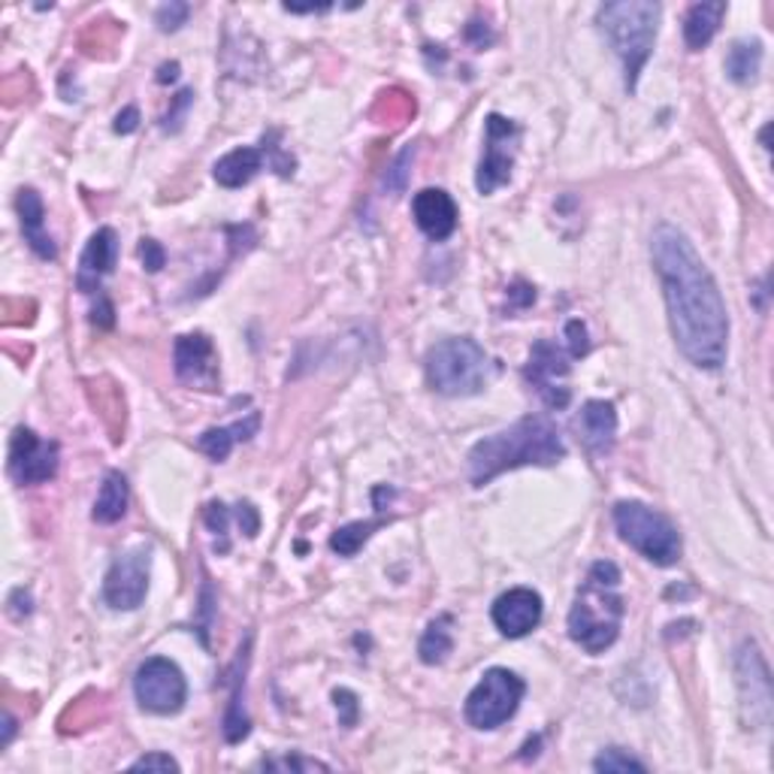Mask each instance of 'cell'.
<instances>
[{
    "mask_svg": "<svg viewBox=\"0 0 774 774\" xmlns=\"http://www.w3.org/2000/svg\"><path fill=\"white\" fill-rule=\"evenodd\" d=\"M237 521L246 536H258V530H261V514H258V509H254L251 502H239Z\"/></svg>",
    "mask_w": 774,
    "mask_h": 774,
    "instance_id": "d590c367",
    "label": "cell"
},
{
    "mask_svg": "<svg viewBox=\"0 0 774 774\" xmlns=\"http://www.w3.org/2000/svg\"><path fill=\"white\" fill-rule=\"evenodd\" d=\"M566 337H569V354H572V357H584V354H588V327L581 325V321H569V325H566Z\"/></svg>",
    "mask_w": 774,
    "mask_h": 774,
    "instance_id": "d6a6232c",
    "label": "cell"
},
{
    "mask_svg": "<svg viewBox=\"0 0 774 774\" xmlns=\"http://www.w3.org/2000/svg\"><path fill=\"white\" fill-rule=\"evenodd\" d=\"M191 103H194V91H191V88L179 91V94H175L173 106H170V113L161 118L163 130H179V125H182V118H185L187 106H191Z\"/></svg>",
    "mask_w": 774,
    "mask_h": 774,
    "instance_id": "4dcf8cb0",
    "label": "cell"
},
{
    "mask_svg": "<svg viewBox=\"0 0 774 774\" xmlns=\"http://www.w3.org/2000/svg\"><path fill=\"white\" fill-rule=\"evenodd\" d=\"M566 457V445L548 418H521L509 430L481 439L469 451V481L475 488L490 485L497 475L521 466H554Z\"/></svg>",
    "mask_w": 774,
    "mask_h": 774,
    "instance_id": "7a4b0ae2",
    "label": "cell"
},
{
    "mask_svg": "<svg viewBox=\"0 0 774 774\" xmlns=\"http://www.w3.org/2000/svg\"><path fill=\"white\" fill-rule=\"evenodd\" d=\"M578 433L581 442L588 445L593 454H608L614 448V436H617V412L608 400H590L584 402V409L578 414Z\"/></svg>",
    "mask_w": 774,
    "mask_h": 774,
    "instance_id": "ac0fdd59",
    "label": "cell"
},
{
    "mask_svg": "<svg viewBox=\"0 0 774 774\" xmlns=\"http://www.w3.org/2000/svg\"><path fill=\"white\" fill-rule=\"evenodd\" d=\"M139 258H143V263H146V270H149V273H158L163 263H167V251L161 249V242H155V239H143V246H139Z\"/></svg>",
    "mask_w": 774,
    "mask_h": 774,
    "instance_id": "836d02e7",
    "label": "cell"
},
{
    "mask_svg": "<svg viewBox=\"0 0 774 774\" xmlns=\"http://www.w3.org/2000/svg\"><path fill=\"white\" fill-rule=\"evenodd\" d=\"M175 76H179V64H163L161 70H158V82H161V86L163 82H173Z\"/></svg>",
    "mask_w": 774,
    "mask_h": 774,
    "instance_id": "ab89813d",
    "label": "cell"
},
{
    "mask_svg": "<svg viewBox=\"0 0 774 774\" xmlns=\"http://www.w3.org/2000/svg\"><path fill=\"white\" fill-rule=\"evenodd\" d=\"M173 363L175 375L185 385L213 390L215 382H218V357H215L213 339L206 333H187V337L175 339Z\"/></svg>",
    "mask_w": 774,
    "mask_h": 774,
    "instance_id": "5bb4252c",
    "label": "cell"
},
{
    "mask_svg": "<svg viewBox=\"0 0 774 774\" xmlns=\"http://www.w3.org/2000/svg\"><path fill=\"white\" fill-rule=\"evenodd\" d=\"M19 218H22V230H25V242L31 249L37 251L43 261H55L58 251H55V242L52 237L43 230L46 225V209H43V201L34 187H22L19 191Z\"/></svg>",
    "mask_w": 774,
    "mask_h": 774,
    "instance_id": "d6986e66",
    "label": "cell"
},
{
    "mask_svg": "<svg viewBox=\"0 0 774 774\" xmlns=\"http://www.w3.org/2000/svg\"><path fill=\"white\" fill-rule=\"evenodd\" d=\"M258 426H261V414L254 412L249 414L246 421H239V424L234 426H213V430H206L197 445H201L203 454H209L213 460L221 463L230 457V451H234L237 442H246V439L254 436Z\"/></svg>",
    "mask_w": 774,
    "mask_h": 774,
    "instance_id": "7402d4cb",
    "label": "cell"
},
{
    "mask_svg": "<svg viewBox=\"0 0 774 774\" xmlns=\"http://www.w3.org/2000/svg\"><path fill=\"white\" fill-rule=\"evenodd\" d=\"M762 67V43L760 39H738L726 55V73L738 86H750L760 79Z\"/></svg>",
    "mask_w": 774,
    "mask_h": 774,
    "instance_id": "cb8c5ba5",
    "label": "cell"
},
{
    "mask_svg": "<svg viewBox=\"0 0 774 774\" xmlns=\"http://www.w3.org/2000/svg\"><path fill=\"white\" fill-rule=\"evenodd\" d=\"M451 650H454V633H451V617L445 614V617H439V621L426 626L421 645H418V657L426 665H439V662L448 660Z\"/></svg>",
    "mask_w": 774,
    "mask_h": 774,
    "instance_id": "d4e9b609",
    "label": "cell"
},
{
    "mask_svg": "<svg viewBox=\"0 0 774 774\" xmlns=\"http://www.w3.org/2000/svg\"><path fill=\"white\" fill-rule=\"evenodd\" d=\"M493 624L502 636L524 638L542 624V596L530 588H512L493 602Z\"/></svg>",
    "mask_w": 774,
    "mask_h": 774,
    "instance_id": "9a60e30c",
    "label": "cell"
},
{
    "mask_svg": "<svg viewBox=\"0 0 774 774\" xmlns=\"http://www.w3.org/2000/svg\"><path fill=\"white\" fill-rule=\"evenodd\" d=\"M137 127H139L137 106H127L125 113H118V118H115V134H134Z\"/></svg>",
    "mask_w": 774,
    "mask_h": 774,
    "instance_id": "74e56055",
    "label": "cell"
},
{
    "mask_svg": "<svg viewBox=\"0 0 774 774\" xmlns=\"http://www.w3.org/2000/svg\"><path fill=\"white\" fill-rule=\"evenodd\" d=\"M187 13H191V7L187 3H167V7H161L158 10V15H155V22H158V27L161 31H175V27H182L187 22Z\"/></svg>",
    "mask_w": 774,
    "mask_h": 774,
    "instance_id": "f546056e",
    "label": "cell"
},
{
    "mask_svg": "<svg viewBox=\"0 0 774 774\" xmlns=\"http://www.w3.org/2000/svg\"><path fill=\"white\" fill-rule=\"evenodd\" d=\"M726 15V3L712 0V3H693L687 19H684V39L693 52L705 49L714 39V34L720 31V22Z\"/></svg>",
    "mask_w": 774,
    "mask_h": 774,
    "instance_id": "44dd1931",
    "label": "cell"
},
{
    "mask_svg": "<svg viewBox=\"0 0 774 774\" xmlns=\"http://www.w3.org/2000/svg\"><path fill=\"white\" fill-rule=\"evenodd\" d=\"M593 769L605 774H624V772H648V765L641 760H636L633 753H626L621 748L602 750L600 756L593 760Z\"/></svg>",
    "mask_w": 774,
    "mask_h": 774,
    "instance_id": "4316f807",
    "label": "cell"
},
{
    "mask_svg": "<svg viewBox=\"0 0 774 774\" xmlns=\"http://www.w3.org/2000/svg\"><path fill=\"white\" fill-rule=\"evenodd\" d=\"M333 705L339 712V724L342 726H354L357 724V714H361V705H357V696L351 690H333Z\"/></svg>",
    "mask_w": 774,
    "mask_h": 774,
    "instance_id": "f1b7e54d",
    "label": "cell"
},
{
    "mask_svg": "<svg viewBox=\"0 0 774 774\" xmlns=\"http://www.w3.org/2000/svg\"><path fill=\"white\" fill-rule=\"evenodd\" d=\"M263 769H291V772H327L330 765L318 760H303V756H285V760H273L263 762Z\"/></svg>",
    "mask_w": 774,
    "mask_h": 774,
    "instance_id": "1f68e13d",
    "label": "cell"
},
{
    "mask_svg": "<svg viewBox=\"0 0 774 774\" xmlns=\"http://www.w3.org/2000/svg\"><path fill=\"white\" fill-rule=\"evenodd\" d=\"M741 717L748 729H765L772 724V672L753 641H744L736 657Z\"/></svg>",
    "mask_w": 774,
    "mask_h": 774,
    "instance_id": "ba28073f",
    "label": "cell"
},
{
    "mask_svg": "<svg viewBox=\"0 0 774 774\" xmlns=\"http://www.w3.org/2000/svg\"><path fill=\"white\" fill-rule=\"evenodd\" d=\"M149 574L151 548L139 545V548L125 550L122 557H115L110 572L103 578V602L115 612H134L149 593Z\"/></svg>",
    "mask_w": 774,
    "mask_h": 774,
    "instance_id": "30bf717a",
    "label": "cell"
},
{
    "mask_svg": "<svg viewBox=\"0 0 774 774\" xmlns=\"http://www.w3.org/2000/svg\"><path fill=\"white\" fill-rule=\"evenodd\" d=\"M614 526L626 545L657 566H674L681 560V536L674 524L645 502H617Z\"/></svg>",
    "mask_w": 774,
    "mask_h": 774,
    "instance_id": "8992f818",
    "label": "cell"
},
{
    "mask_svg": "<svg viewBox=\"0 0 774 774\" xmlns=\"http://www.w3.org/2000/svg\"><path fill=\"white\" fill-rule=\"evenodd\" d=\"M115 258H118V237H115L113 227H101L94 237L88 239L86 251H82V261H79V275H76V285L86 294L101 291L103 275L113 273Z\"/></svg>",
    "mask_w": 774,
    "mask_h": 774,
    "instance_id": "e0dca14e",
    "label": "cell"
},
{
    "mask_svg": "<svg viewBox=\"0 0 774 774\" xmlns=\"http://www.w3.org/2000/svg\"><path fill=\"white\" fill-rule=\"evenodd\" d=\"M13 736H15V720L10 717V714H3V748L13 741Z\"/></svg>",
    "mask_w": 774,
    "mask_h": 774,
    "instance_id": "60d3db41",
    "label": "cell"
},
{
    "mask_svg": "<svg viewBox=\"0 0 774 774\" xmlns=\"http://www.w3.org/2000/svg\"><path fill=\"white\" fill-rule=\"evenodd\" d=\"M660 3L650 0H614L605 3L596 13L602 34L612 43L617 58L624 61L626 91L633 94L638 86V76L648 64L657 34H660Z\"/></svg>",
    "mask_w": 774,
    "mask_h": 774,
    "instance_id": "277c9868",
    "label": "cell"
},
{
    "mask_svg": "<svg viewBox=\"0 0 774 774\" xmlns=\"http://www.w3.org/2000/svg\"><path fill=\"white\" fill-rule=\"evenodd\" d=\"M650 258L681 354L699 369H720L729 349V312L712 270L696 254L687 234L674 225L653 230Z\"/></svg>",
    "mask_w": 774,
    "mask_h": 774,
    "instance_id": "6da1fadb",
    "label": "cell"
},
{
    "mask_svg": "<svg viewBox=\"0 0 774 774\" xmlns=\"http://www.w3.org/2000/svg\"><path fill=\"white\" fill-rule=\"evenodd\" d=\"M426 385L442 397H475L497 375V361L475 339H442L426 351Z\"/></svg>",
    "mask_w": 774,
    "mask_h": 774,
    "instance_id": "5b68a950",
    "label": "cell"
},
{
    "mask_svg": "<svg viewBox=\"0 0 774 774\" xmlns=\"http://www.w3.org/2000/svg\"><path fill=\"white\" fill-rule=\"evenodd\" d=\"M227 521H230V514H227L225 502H209L206 505V526L213 530L215 536H227Z\"/></svg>",
    "mask_w": 774,
    "mask_h": 774,
    "instance_id": "e575fe53",
    "label": "cell"
},
{
    "mask_svg": "<svg viewBox=\"0 0 774 774\" xmlns=\"http://www.w3.org/2000/svg\"><path fill=\"white\" fill-rule=\"evenodd\" d=\"M485 143H488V151H485V158H481L475 185H478L481 194H493L497 187H502L512 179L517 125L493 113L488 118V137H485Z\"/></svg>",
    "mask_w": 774,
    "mask_h": 774,
    "instance_id": "4fadbf2b",
    "label": "cell"
},
{
    "mask_svg": "<svg viewBox=\"0 0 774 774\" xmlns=\"http://www.w3.org/2000/svg\"><path fill=\"white\" fill-rule=\"evenodd\" d=\"M127 500H130L127 478L122 473H110L103 478L101 493H98V502H94V521H98V524H115V521H122L127 512Z\"/></svg>",
    "mask_w": 774,
    "mask_h": 774,
    "instance_id": "603a6c76",
    "label": "cell"
},
{
    "mask_svg": "<svg viewBox=\"0 0 774 774\" xmlns=\"http://www.w3.org/2000/svg\"><path fill=\"white\" fill-rule=\"evenodd\" d=\"M373 530H378V521H357V524L342 526L330 538V548L337 550L339 557H354L366 545V538L373 536Z\"/></svg>",
    "mask_w": 774,
    "mask_h": 774,
    "instance_id": "484cf974",
    "label": "cell"
},
{
    "mask_svg": "<svg viewBox=\"0 0 774 774\" xmlns=\"http://www.w3.org/2000/svg\"><path fill=\"white\" fill-rule=\"evenodd\" d=\"M263 155L261 149H251V146H242V149L227 151L221 161L215 163V182L221 187H242L249 185L254 175L261 173L263 167Z\"/></svg>",
    "mask_w": 774,
    "mask_h": 774,
    "instance_id": "ffe728a7",
    "label": "cell"
},
{
    "mask_svg": "<svg viewBox=\"0 0 774 774\" xmlns=\"http://www.w3.org/2000/svg\"><path fill=\"white\" fill-rule=\"evenodd\" d=\"M134 693L143 712L149 714H175L182 712L187 699V684L182 669L163 657H151L137 669Z\"/></svg>",
    "mask_w": 774,
    "mask_h": 774,
    "instance_id": "9c48e42d",
    "label": "cell"
},
{
    "mask_svg": "<svg viewBox=\"0 0 774 774\" xmlns=\"http://www.w3.org/2000/svg\"><path fill=\"white\" fill-rule=\"evenodd\" d=\"M621 569L608 560L593 562L584 588L574 596L569 612V636L588 653H602L612 648L624 621V600L617 596Z\"/></svg>",
    "mask_w": 774,
    "mask_h": 774,
    "instance_id": "3957f363",
    "label": "cell"
},
{
    "mask_svg": "<svg viewBox=\"0 0 774 774\" xmlns=\"http://www.w3.org/2000/svg\"><path fill=\"white\" fill-rule=\"evenodd\" d=\"M61 451L58 442L39 439L34 430L19 426L10 442V475L19 485H43L58 473Z\"/></svg>",
    "mask_w": 774,
    "mask_h": 774,
    "instance_id": "7c38bea8",
    "label": "cell"
},
{
    "mask_svg": "<svg viewBox=\"0 0 774 774\" xmlns=\"http://www.w3.org/2000/svg\"><path fill=\"white\" fill-rule=\"evenodd\" d=\"M524 693V678L509 669H488L466 696V720L475 729H497L517 714Z\"/></svg>",
    "mask_w": 774,
    "mask_h": 774,
    "instance_id": "52a82bcc",
    "label": "cell"
},
{
    "mask_svg": "<svg viewBox=\"0 0 774 774\" xmlns=\"http://www.w3.org/2000/svg\"><path fill=\"white\" fill-rule=\"evenodd\" d=\"M412 213H414V225L424 230L426 237L436 239H448L454 230H457V203L451 201L448 191L442 187H424L421 194H414L412 201Z\"/></svg>",
    "mask_w": 774,
    "mask_h": 774,
    "instance_id": "2e32d148",
    "label": "cell"
},
{
    "mask_svg": "<svg viewBox=\"0 0 774 774\" xmlns=\"http://www.w3.org/2000/svg\"><path fill=\"white\" fill-rule=\"evenodd\" d=\"M91 321H94V325H101V327H113V303L103 300L101 312L94 309V318H91Z\"/></svg>",
    "mask_w": 774,
    "mask_h": 774,
    "instance_id": "f35d334b",
    "label": "cell"
},
{
    "mask_svg": "<svg viewBox=\"0 0 774 774\" xmlns=\"http://www.w3.org/2000/svg\"><path fill=\"white\" fill-rule=\"evenodd\" d=\"M572 363L562 354L554 342L548 339H538L533 351H530V363H526V378L530 385L536 387L538 397L545 400V406L550 409H566L572 400V390L566 385Z\"/></svg>",
    "mask_w": 774,
    "mask_h": 774,
    "instance_id": "8fae6325",
    "label": "cell"
},
{
    "mask_svg": "<svg viewBox=\"0 0 774 774\" xmlns=\"http://www.w3.org/2000/svg\"><path fill=\"white\" fill-rule=\"evenodd\" d=\"M134 772H179L182 765L170 756V753H161V750H155V753H146V756H139L134 765H130Z\"/></svg>",
    "mask_w": 774,
    "mask_h": 774,
    "instance_id": "83f0119b",
    "label": "cell"
},
{
    "mask_svg": "<svg viewBox=\"0 0 774 774\" xmlns=\"http://www.w3.org/2000/svg\"><path fill=\"white\" fill-rule=\"evenodd\" d=\"M412 155L414 149H406L400 158L394 161L390 173H387V187H390V191H402V187H406V163L412 161Z\"/></svg>",
    "mask_w": 774,
    "mask_h": 774,
    "instance_id": "8d00e7d4",
    "label": "cell"
}]
</instances>
